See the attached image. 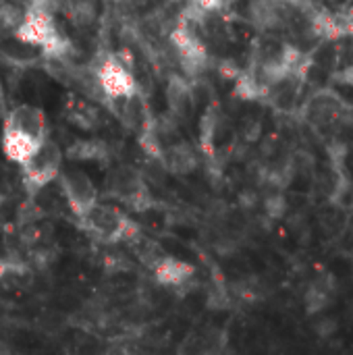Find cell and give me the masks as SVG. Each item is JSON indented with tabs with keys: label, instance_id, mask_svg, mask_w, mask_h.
Returning <instances> with one entry per match:
<instances>
[{
	"label": "cell",
	"instance_id": "obj_18",
	"mask_svg": "<svg viewBox=\"0 0 353 355\" xmlns=\"http://www.w3.org/2000/svg\"><path fill=\"white\" fill-rule=\"evenodd\" d=\"M23 13L13 5H0V34H15Z\"/></svg>",
	"mask_w": 353,
	"mask_h": 355
},
{
	"label": "cell",
	"instance_id": "obj_2",
	"mask_svg": "<svg viewBox=\"0 0 353 355\" xmlns=\"http://www.w3.org/2000/svg\"><path fill=\"white\" fill-rule=\"evenodd\" d=\"M62 150L56 141L46 137L40 148L34 152V156L21 167L23 169V181L29 191H40L46 185H50L54 179H58L62 171Z\"/></svg>",
	"mask_w": 353,
	"mask_h": 355
},
{
	"label": "cell",
	"instance_id": "obj_21",
	"mask_svg": "<svg viewBox=\"0 0 353 355\" xmlns=\"http://www.w3.org/2000/svg\"><path fill=\"white\" fill-rule=\"evenodd\" d=\"M334 79L343 86H349L353 88V64L351 66H345L343 71H339V73L334 75Z\"/></svg>",
	"mask_w": 353,
	"mask_h": 355
},
{
	"label": "cell",
	"instance_id": "obj_7",
	"mask_svg": "<svg viewBox=\"0 0 353 355\" xmlns=\"http://www.w3.org/2000/svg\"><path fill=\"white\" fill-rule=\"evenodd\" d=\"M152 270H154V278L158 285L171 287V289L185 287L195 274V268L189 262L173 258V256H160L156 260V264L152 266Z\"/></svg>",
	"mask_w": 353,
	"mask_h": 355
},
{
	"label": "cell",
	"instance_id": "obj_19",
	"mask_svg": "<svg viewBox=\"0 0 353 355\" xmlns=\"http://www.w3.org/2000/svg\"><path fill=\"white\" fill-rule=\"evenodd\" d=\"M337 328H339L337 318H320V320L316 322V326H314V330H316V334H318L320 339L332 336V334L337 332Z\"/></svg>",
	"mask_w": 353,
	"mask_h": 355
},
{
	"label": "cell",
	"instance_id": "obj_5",
	"mask_svg": "<svg viewBox=\"0 0 353 355\" xmlns=\"http://www.w3.org/2000/svg\"><path fill=\"white\" fill-rule=\"evenodd\" d=\"M58 181H60V191L66 197L69 208L73 210V215L77 219H82L94 204H98V189L84 171L60 173Z\"/></svg>",
	"mask_w": 353,
	"mask_h": 355
},
{
	"label": "cell",
	"instance_id": "obj_12",
	"mask_svg": "<svg viewBox=\"0 0 353 355\" xmlns=\"http://www.w3.org/2000/svg\"><path fill=\"white\" fill-rule=\"evenodd\" d=\"M237 86H235V94L241 100H258L266 94V86L258 82L256 75L252 73H239L237 75Z\"/></svg>",
	"mask_w": 353,
	"mask_h": 355
},
{
	"label": "cell",
	"instance_id": "obj_13",
	"mask_svg": "<svg viewBox=\"0 0 353 355\" xmlns=\"http://www.w3.org/2000/svg\"><path fill=\"white\" fill-rule=\"evenodd\" d=\"M312 29L320 36V38H339L345 34V25L341 23V19L328 15V13H318L314 19H312Z\"/></svg>",
	"mask_w": 353,
	"mask_h": 355
},
{
	"label": "cell",
	"instance_id": "obj_3",
	"mask_svg": "<svg viewBox=\"0 0 353 355\" xmlns=\"http://www.w3.org/2000/svg\"><path fill=\"white\" fill-rule=\"evenodd\" d=\"M96 79L102 96L108 102L137 96V82L131 73V69L114 54L102 58L100 66L96 69Z\"/></svg>",
	"mask_w": 353,
	"mask_h": 355
},
{
	"label": "cell",
	"instance_id": "obj_15",
	"mask_svg": "<svg viewBox=\"0 0 353 355\" xmlns=\"http://www.w3.org/2000/svg\"><path fill=\"white\" fill-rule=\"evenodd\" d=\"M104 154V144L96 139H86V141H77V144L69 150L71 158H77V160H98Z\"/></svg>",
	"mask_w": 353,
	"mask_h": 355
},
{
	"label": "cell",
	"instance_id": "obj_22",
	"mask_svg": "<svg viewBox=\"0 0 353 355\" xmlns=\"http://www.w3.org/2000/svg\"><path fill=\"white\" fill-rule=\"evenodd\" d=\"M260 133H262V125H260L258 121H252V123L245 127V131H243V135H245L247 141H258V139H260Z\"/></svg>",
	"mask_w": 353,
	"mask_h": 355
},
{
	"label": "cell",
	"instance_id": "obj_11",
	"mask_svg": "<svg viewBox=\"0 0 353 355\" xmlns=\"http://www.w3.org/2000/svg\"><path fill=\"white\" fill-rule=\"evenodd\" d=\"M60 5L64 7L66 17L77 27H88L98 17V9L94 0H64Z\"/></svg>",
	"mask_w": 353,
	"mask_h": 355
},
{
	"label": "cell",
	"instance_id": "obj_17",
	"mask_svg": "<svg viewBox=\"0 0 353 355\" xmlns=\"http://www.w3.org/2000/svg\"><path fill=\"white\" fill-rule=\"evenodd\" d=\"M264 215L270 221H280L287 215V199L280 191H274L264 197Z\"/></svg>",
	"mask_w": 353,
	"mask_h": 355
},
{
	"label": "cell",
	"instance_id": "obj_4",
	"mask_svg": "<svg viewBox=\"0 0 353 355\" xmlns=\"http://www.w3.org/2000/svg\"><path fill=\"white\" fill-rule=\"evenodd\" d=\"M171 44L177 52V62L183 71L185 77H197L206 69L208 52L197 34L193 32L191 23H177L171 29Z\"/></svg>",
	"mask_w": 353,
	"mask_h": 355
},
{
	"label": "cell",
	"instance_id": "obj_23",
	"mask_svg": "<svg viewBox=\"0 0 353 355\" xmlns=\"http://www.w3.org/2000/svg\"><path fill=\"white\" fill-rule=\"evenodd\" d=\"M239 204H241L243 208H254V206L258 204V195H256L254 191H243V193L239 195Z\"/></svg>",
	"mask_w": 353,
	"mask_h": 355
},
{
	"label": "cell",
	"instance_id": "obj_10",
	"mask_svg": "<svg viewBox=\"0 0 353 355\" xmlns=\"http://www.w3.org/2000/svg\"><path fill=\"white\" fill-rule=\"evenodd\" d=\"M282 7L276 0H254L249 5V19L260 29H274L282 23Z\"/></svg>",
	"mask_w": 353,
	"mask_h": 355
},
{
	"label": "cell",
	"instance_id": "obj_20",
	"mask_svg": "<svg viewBox=\"0 0 353 355\" xmlns=\"http://www.w3.org/2000/svg\"><path fill=\"white\" fill-rule=\"evenodd\" d=\"M328 154H330L332 162L339 164V162H343L345 156H347V146L343 144V141H330V144H328Z\"/></svg>",
	"mask_w": 353,
	"mask_h": 355
},
{
	"label": "cell",
	"instance_id": "obj_24",
	"mask_svg": "<svg viewBox=\"0 0 353 355\" xmlns=\"http://www.w3.org/2000/svg\"><path fill=\"white\" fill-rule=\"evenodd\" d=\"M239 73H241V71H239L237 64H233V62H225V64H223V77H227V79H237Z\"/></svg>",
	"mask_w": 353,
	"mask_h": 355
},
{
	"label": "cell",
	"instance_id": "obj_8",
	"mask_svg": "<svg viewBox=\"0 0 353 355\" xmlns=\"http://www.w3.org/2000/svg\"><path fill=\"white\" fill-rule=\"evenodd\" d=\"M165 94H167L169 112L173 117H177V119L189 117V112L193 108V90L189 86L187 77H183V75H171Z\"/></svg>",
	"mask_w": 353,
	"mask_h": 355
},
{
	"label": "cell",
	"instance_id": "obj_1",
	"mask_svg": "<svg viewBox=\"0 0 353 355\" xmlns=\"http://www.w3.org/2000/svg\"><path fill=\"white\" fill-rule=\"evenodd\" d=\"M80 221H84L86 231L90 235H94L104 243H117V241L133 239L137 235V227L123 210L100 201L94 204Z\"/></svg>",
	"mask_w": 353,
	"mask_h": 355
},
{
	"label": "cell",
	"instance_id": "obj_6",
	"mask_svg": "<svg viewBox=\"0 0 353 355\" xmlns=\"http://www.w3.org/2000/svg\"><path fill=\"white\" fill-rule=\"evenodd\" d=\"M44 139L46 137H38L23 129L3 125V152L11 162H15L19 167H23L34 156V152L40 148Z\"/></svg>",
	"mask_w": 353,
	"mask_h": 355
},
{
	"label": "cell",
	"instance_id": "obj_14",
	"mask_svg": "<svg viewBox=\"0 0 353 355\" xmlns=\"http://www.w3.org/2000/svg\"><path fill=\"white\" fill-rule=\"evenodd\" d=\"M219 123H221V117H219L217 108H208L204 112L202 123H199V139H202L206 150H212V141H215V137H217Z\"/></svg>",
	"mask_w": 353,
	"mask_h": 355
},
{
	"label": "cell",
	"instance_id": "obj_9",
	"mask_svg": "<svg viewBox=\"0 0 353 355\" xmlns=\"http://www.w3.org/2000/svg\"><path fill=\"white\" fill-rule=\"evenodd\" d=\"M162 154H165V167L173 175H191L199 164L197 152L189 144H185V141L169 146V150H165Z\"/></svg>",
	"mask_w": 353,
	"mask_h": 355
},
{
	"label": "cell",
	"instance_id": "obj_16",
	"mask_svg": "<svg viewBox=\"0 0 353 355\" xmlns=\"http://www.w3.org/2000/svg\"><path fill=\"white\" fill-rule=\"evenodd\" d=\"M328 302H330L328 291H326V289H322L320 285H312V287L306 291V297H304L306 312H308L310 316H314V314L322 312V310L328 306Z\"/></svg>",
	"mask_w": 353,
	"mask_h": 355
}]
</instances>
